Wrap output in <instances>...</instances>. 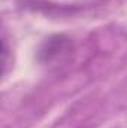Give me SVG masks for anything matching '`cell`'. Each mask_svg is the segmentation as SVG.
Returning <instances> with one entry per match:
<instances>
[{
  "mask_svg": "<svg viewBox=\"0 0 127 128\" xmlns=\"http://www.w3.org/2000/svg\"><path fill=\"white\" fill-rule=\"evenodd\" d=\"M70 46L72 45H70L67 37H64V36H54V37H49L45 42V45H43V48L40 51V55L48 63V61H51L54 58H58L63 54L70 52Z\"/></svg>",
  "mask_w": 127,
  "mask_h": 128,
  "instance_id": "cell-1",
  "label": "cell"
}]
</instances>
